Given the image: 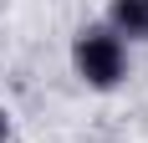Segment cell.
Listing matches in <instances>:
<instances>
[{
	"instance_id": "obj_3",
	"label": "cell",
	"mask_w": 148,
	"mask_h": 143,
	"mask_svg": "<svg viewBox=\"0 0 148 143\" xmlns=\"http://www.w3.org/2000/svg\"><path fill=\"white\" fill-rule=\"evenodd\" d=\"M0 143H5V113H0Z\"/></svg>"
},
{
	"instance_id": "obj_2",
	"label": "cell",
	"mask_w": 148,
	"mask_h": 143,
	"mask_svg": "<svg viewBox=\"0 0 148 143\" xmlns=\"http://www.w3.org/2000/svg\"><path fill=\"white\" fill-rule=\"evenodd\" d=\"M112 31L148 36V0H112Z\"/></svg>"
},
{
	"instance_id": "obj_1",
	"label": "cell",
	"mask_w": 148,
	"mask_h": 143,
	"mask_svg": "<svg viewBox=\"0 0 148 143\" xmlns=\"http://www.w3.org/2000/svg\"><path fill=\"white\" fill-rule=\"evenodd\" d=\"M72 61H77V72H82L87 87H118L128 77V51H123L118 31H102V26H87L77 36Z\"/></svg>"
}]
</instances>
